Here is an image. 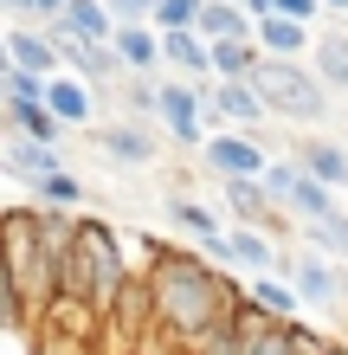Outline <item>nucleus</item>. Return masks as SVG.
<instances>
[{
	"label": "nucleus",
	"instance_id": "nucleus-1",
	"mask_svg": "<svg viewBox=\"0 0 348 355\" xmlns=\"http://www.w3.org/2000/svg\"><path fill=\"white\" fill-rule=\"evenodd\" d=\"M149 310H155V323L168 329V336L187 349L200 329H213L226 310L245 297L239 284H226L213 271V259H200V252H155L149 265Z\"/></svg>",
	"mask_w": 348,
	"mask_h": 355
},
{
	"label": "nucleus",
	"instance_id": "nucleus-2",
	"mask_svg": "<svg viewBox=\"0 0 348 355\" xmlns=\"http://www.w3.org/2000/svg\"><path fill=\"white\" fill-rule=\"evenodd\" d=\"M0 259H7L26 323H46L52 278H46V245H39V207H0Z\"/></svg>",
	"mask_w": 348,
	"mask_h": 355
},
{
	"label": "nucleus",
	"instance_id": "nucleus-3",
	"mask_svg": "<svg viewBox=\"0 0 348 355\" xmlns=\"http://www.w3.org/2000/svg\"><path fill=\"white\" fill-rule=\"evenodd\" d=\"M252 91L264 103V116H284V123H322L329 116V91H322L316 71L297 65V58H258Z\"/></svg>",
	"mask_w": 348,
	"mask_h": 355
},
{
	"label": "nucleus",
	"instance_id": "nucleus-4",
	"mask_svg": "<svg viewBox=\"0 0 348 355\" xmlns=\"http://www.w3.org/2000/svg\"><path fill=\"white\" fill-rule=\"evenodd\" d=\"M77 259H84V278H91V317H116V297L129 291L122 239L110 233L104 220H84V214H77Z\"/></svg>",
	"mask_w": 348,
	"mask_h": 355
},
{
	"label": "nucleus",
	"instance_id": "nucleus-5",
	"mask_svg": "<svg viewBox=\"0 0 348 355\" xmlns=\"http://www.w3.org/2000/svg\"><path fill=\"white\" fill-rule=\"evenodd\" d=\"M161 130H168L181 149H200V130H207V85H187V78H174V85H161V103H155Z\"/></svg>",
	"mask_w": 348,
	"mask_h": 355
},
{
	"label": "nucleus",
	"instance_id": "nucleus-6",
	"mask_svg": "<svg viewBox=\"0 0 348 355\" xmlns=\"http://www.w3.org/2000/svg\"><path fill=\"white\" fill-rule=\"evenodd\" d=\"M200 162L219 175V181H239V175H264L271 168V155H264V142L252 130H219L200 142Z\"/></svg>",
	"mask_w": 348,
	"mask_h": 355
},
{
	"label": "nucleus",
	"instance_id": "nucleus-7",
	"mask_svg": "<svg viewBox=\"0 0 348 355\" xmlns=\"http://www.w3.org/2000/svg\"><path fill=\"white\" fill-rule=\"evenodd\" d=\"M200 259H226L239 271H252V278H264V271H277V245H271V233H258V226H232V233L200 245Z\"/></svg>",
	"mask_w": 348,
	"mask_h": 355
},
{
	"label": "nucleus",
	"instance_id": "nucleus-8",
	"mask_svg": "<svg viewBox=\"0 0 348 355\" xmlns=\"http://www.w3.org/2000/svg\"><path fill=\"white\" fill-rule=\"evenodd\" d=\"M284 278H291V291H297L303 304H322V310H342V297H348L342 271L322 259V252H297V259H284Z\"/></svg>",
	"mask_w": 348,
	"mask_h": 355
},
{
	"label": "nucleus",
	"instance_id": "nucleus-9",
	"mask_svg": "<svg viewBox=\"0 0 348 355\" xmlns=\"http://www.w3.org/2000/svg\"><path fill=\"white\" fill-rule=\"evenodd\" d=\"M219 200H226L232 226H258V233H284V220H277V207H271V194H264V181H258V175L219 181Z\"/></svg>",
	"mask_w": 348,
	"mask_h": 355
},
{
	"label": "nucleus",
	"instance_id": "nucleus-10",
	"mask_svg": "<svg viewBox=\"0 0 348 355\" xmlns=\"http://www.w3.org/2000/svg\"><path fill=\"white\" fill-rule=\"evenodd\" d=\"M207 116H226L232 130H264V103L252 91V78H213V91H207Z\"/></svg>",
	"mask_w": 348,
	"mask_h": 355
},
{
	"label": "nucleus",
	"instance_id": "nucleus-11",
	"mask_svg": "<svg viewBox=\"0 0 348 355\" xmlns=\"http://www.w3.org/2000/svg\"><path fill=\"white\" fill-rule=\"evenodd\" d=\"M0 168L7 175H19V181H46V175H58L65 168V149H58V142H26V136H0Z\"/></svg>",
	"mask_w": 348,
	"mask_h": 355
},
{
	"label": "nucleus",
	"instance_id": "nucleus-12",
	"mask_svg": "<svg viewBox=\"0 0 348 355\" xmlns=\"http://www.w3.org/2000/svg\"><path fill=\"white\" fill-rule=\"evenodd\" d=\"M7 71H26V78H58V46L46 26H13L7 33Z\"/></svg>",
	"mask_w": 348,
	"mask_h": 355
},
{
	"label": "nucleus",
	"instance_id": "nucleus-13",
	"mask_svg": "<svg viewBox=\"0 0 348 355\" xmlns=\"http://www.w3.org/2000/svg\"><path fill=\"white\" fill-rule=\"evenodd\" d=\"M46 33H58V39H77V46H110L116 19H110V7H104V0H65V13H58Z\"/></svg>",
	"mask_w": 348,
	"mask_h": 355
},
{
	"label": "nucleus",
	"instance_id": "nucleus-14",
	"mask_svg": "<svg viewBox=\"0 0 348 355\" xmlns=\"http://www.w3.org/2000/svg\"><path fill=\"white\" fill-rule=\"evenodd\" d=\"M46 110L65 123V130H91V116H97V91L84 85V78L58 71V78H46Z\"/></svg>",
	"mask_w": 348,
	"mask_h": 355
},
{
	"label": "nucleus",
	"instance_id": "nucleus-15",
	"mask_svg": "<svg viewBox=\"0 0 348 355\" xmlns=\"http://www.w3.org/2000/svg\"><path fill=\"white\" fill-rule=\"evenodd\" d=\"M0 123L13 136H26V142H65V123L46 110V97H7L0 103Z\"/></svg>",
	"mask_w": 348,
	"mask_h": 355
},
{
	"label": "nucleus",
	"instance_id": "nucleus-16",
	"mask_svg": "<svg viewBox=\"0 0 348 355\" xmlns=\"http://www.w3.org/2000/svg\"><path fill=\"white\" fill-rule=\"evenodd\" d=\"M161 65H174L187 85H213V58H207V39H200L194 26L181 33H161Z\"/></svg>",
	"mask_w": 348,
	"mask_h": 355
},
{
	"label": "nucleus",
	"instance_id": "nucleus-17",
	"mask_svg": "<svg viewBox=\"0 0 348 355\" xmlns=\"http://www.w3.org/2000/svg\"><path fill=\"white\" fill-rule=\"evenodd\" d=\"M97 149H104L110 162H122V168H149L155 162V136L142 130V123H104V130H97Z\"/></svg>",
	"mask_w": 348,
	"mask_h": 355
},
{
	"label": "nucleus",
	"instance_id": "nucleus-18",
	"mask_svg": "<svg viewBox=\"0 0 348 355\" xmlns=\"http://www.w3.org/2000/svg\"><path fill=\"white\" fill-rule=\"evenodd\" d=\"M110 52L122 58V71L149 78V71L161 65V33H155V26H116V33H110Z\"/></svg>",
	"mask_w": 348,
	"mask_h": 355
},
{
	"label": "nucleus",
	"instance_id": "nucleus-19",
	"mask_svg": "<svg viewBox=\"0 0 348 355\" xmlns=\"http://www.w3.org/2000/svg\"><path fill=\"white\" fill-rule=\"evenodd\" d=\"M277 207H284L291 220L310 226V220H322V214H336V187H322V181H310V175L297 168V175H291V187L277 194Z\"/></svg>",
	"mask_w": 348,
	"mask_h": 355
},
{
	"label": "nucleus",
	"instance_id": "nucleus-20",
	"mask_svg": "<svg viewBox=\"0 0 348 355\" xmlns=\"http://www.w3.org/2000/svg\"><path fill=\"white\" fill-rule=\"evenodd\" d=\"M245 297H252L271 323H297V310H303V297L291 291V278H277V271H264V278H252L245 284Z\"/></svg>",
	"mask_w": 348,
	"mask_h": 355
},
{
	"label": "nucleus",
	"instance_id": "nucleus-21",
	"mask_svg": "<svg viewBox=\"0 0 348 355\" xmlns=\"http://www.w3.org/2000/svg\"><path fill=\"white\" fill-rule=\"evenodd\" d=\"M252 39H258V52H264V58H297V52H310V26H297V19H277V13H264L258 26H252Z\"/></svg>",
	"mask_w": 348,
	"mask_h": 355
},
{
	"label": "nucleus",
	"instance_id": "nucleus-22",
	"mask_svg": "<svg viewBox=\"0 0 348 355\" xmlns=\"http://www.w3.org/2000/svg\"><path fill=\"white\" fill-rule=\"evenodd\" d=\"M194 33L207 39V46H213V39H245V33H252V19L239 13V0H200Z\"/></svg>",
	"mask_w": 348,
	"mask_h": 355
},
{
	"label": "nucleus",
	"instance_id": "nucleus-23",
	"mask_svg": "<svg viewBox=\"0 0 348 355\" xmlns=\"http://www.w3.org/2000/svg\"><path fill=\"white\" fill-rule=\"evenodd\" d=\"M207 58H213V78H252L264 52H258V39L245 33V39H213Z\"/></svg>",
	"mask_w": 348,
	"mask_h": 355
},
{
	"label": "nucleus",
	"instance_id": "nucleus-24",
	"mask_svg": "<svg viewBox=\"0 0 348 355\" xmlns=\"http://www.w3.org/2000/svg\"><path fill=\"white\" fill-rule=\"evenodd\" d=\"M297 168L310 175V181H322V187H342L348 181V155L336 149V142H303V149H297Z\"/></svg>",
	"mask_w": 348,
	"mask_h": 355
},
{
	"label": "nucleus",
	"instance_id": "nucleus-25",
	"mask_svg": "<svg viewBox=\"0 0 348 355\" xmlns=\"http://www.w3.org/2000/svg\"><path fill=\"white\" fill-rule=\"evenodd\" d=\"M310 71L322 91H348V39H310Z\"/></svg>",
	"mask_w": 348,
	"mask_h": 355
},
{
	"label": "nucleus",
	"instance_id": "nucleus-26",
	"mask_svg": "<svg viewBox=\"0 0 348 355\" xmlns=\"http://www.w3.org/2000/svg\"><path fill=\"white\" fill-rule=\"evenodd\" d=\"M33 200L52 207V214H71V207L84 200V181H77L71 168H58V175H46V181H33Z\"/></svg>",
	"mask_w": 348,
	"mask_h": 355
},
{
	"label": "nucleus",
	"instance_id": "nucleus-27",
	"mask_svg": "<svg viewBox=\"0 0 348 355\" xmlns=\"http://www.w3.org/2000/svg\"><path fill=\"white\" fill-rule=\"evenodd\" d=\"M303 239H310V245H316L322 259H348V214L336 207V214L310 220V226H303Z\"/></svg>",
	"mask_w": 348,
	"mask_h": 355
},
{
	"label": "nucleus",
	"instance_id": "nucleus-28",
	"mask_svg": "<svg viewBox=\"0 0 348 355\" xmlns=\"http://www.w3.org/2000/svg\"><path fill=\"white\" fill-rule=\"evenodd\" d=\"M168 226H174V233H187L194 245L219 239V220L207 214V207H194V200H168Z\"/></svg>",
	"mask_w": 348,
	"mask_h": 355
},
{
	"label": "nucleus",
	"instance_id": "nucleus-29",
	"mask_svg": "<svg viewBox=\"0 0 348 355\" xmlns=\"http://www.w3.org/2000/svg\"><path fill=\"white\" fill-rule=\"evenodd\" d=\"M0 13H19V26H52L65 0H0Z\"/></svg>",
	"mask_w": 348,
	"mask_h": 355
},
{
	"label": "nucleus",
	"instance_id": "nucleus-30",
	"mask_svg": "<svg viewBox=\"0 0 348 355\" xmlns=\"http://www.w3.org/2000/svg\"><path fill=\"white\" fill-rule=\"evenodd\" d=\"M122 103H129V123L136 116H155V103H161V85H149V78H122Z\"/></svg>",
	"mask_w": 348,
	"mask_h": 355
},
{
	"label": "nucleus",
	"instance_id": "nucleus-31",
	"mask_svg": "<svg viewBox=\"0 0 348 355\" xmlns=\"http://www.w3.org/2000/svg\"><path fill=\"white\" fill-rule=\"evenodd\" d=\"M200 19V0H155V33H181Z\"/></svg>",
	"mask_w": 348,
	"mask_h": 355
},
{
	"label": "nucleus",
	"instance_id": "nucleus-32",
	"mask_svg": "<svg viewBox=\"0 0 348 355\" xmlns=\"http://www.w3.org/2000/svg\"><path fill=\"white\" fill-rule=\"evenodd\" d=\"M116 26H155V0H104Z\"/></svg>",
	"mask_w": 348,
	"mask_h": 355
},
{
	"label": "nucleus",
	"instance_id": "nucleus-33",
	"mask_svg": "<svg viewBox=\"0 0 348 355\" xmlns=\"http://www.w3.org/2000/svg\"><path fill=\"white\" fill-rule=\"evenodd\" d=\"M316 7H322V0H271V13H277V19H297V26H310Z\"/></svg>",
	"mask_w": 348,
	"mask_h": 355
},
{
	"label": "nucleus",
	"instance_id": "nucleus-34",
	"mask_svg": "<svg viewBox=\"0 0 348 355\" xmlns=\"http://www.w3.org/2000/svg\"><path fill=\"white\" fill-rule=\"evenodd\" d=\"M239 13H245V19H252V26H258V19L271 13V0H239Z\"/></svg>",
	"mask_w": 348,
	"mask_h": 355
},
{
	"label": "nucleus",
	"instance_id": "nucleus-35",
	"mask_svg": "<svg viewBox=\"0 0 348 355\" xmlns=\"http://www.w3.org/2000/svg\"><path fill=\"white\" fill-rule=\"evenodd\" d=\"M0 71H7V33H0Z\"/></svg>",
	"mask_w": 348,
	"mask_h": 355
},
{
	"label": "nucleus",
	"instance_id": "nucleus-36",
	"mask_svg": "<svg viewBox=\"0 0 348 355\" xmlns=\"http://www.w3.org/2000/svg\"><path fill=\"white\" fill-rule=\"evenodd\" d=\"M322 7H336V13H342V7H348V0H322Z\"/></svg>",
	"mask_w": 348,
	"mask_h": 355
}]
</instances>
